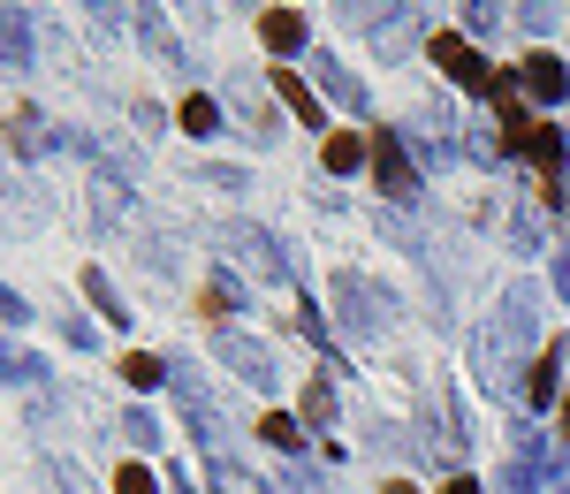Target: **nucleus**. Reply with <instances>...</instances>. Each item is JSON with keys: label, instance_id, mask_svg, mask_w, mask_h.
<instances>
[{"label": "nucleus", "instance_id": "obj_1", "mask_svg": "<svg viewBox=\"0 0 570 494\" xmlns=\"http://www.w3.org/2000/svg\"><path fill=\"white\" fill-rule=\"evenodd\" d=\"M427 46H433V61H441V69H449V77H456V84H464V92H472V99H495V107H502V99H510V77H502V69H495V61H479V54H472V38H464V31H433Z\"/></svg>", "mask_w": 570, "mask_h": 494}, {"label": "nucleus", "instance_id": "obj_2", "mask_svg": "<svg viewBox=\"0 0 570 494\" xmlns=\"http://www.w3.org/2000/svg\"><path fill=\"white\" fill-rule=\"evenodd\" d=\"M495 122H502V153L533 161V167H540V183L556 190V167H563V145H556V130H548V122H533L517 99H502V107H495Z\"/></svg>", "mask_w": 570, "mask_h": 494}, {"label": "nucleus", "instance_id": "obj_3", "mask_svg": "<svg viewBox=\"0 0 570 494\" xmlns=\"http://www.w3.org/2000/svg\"><path fill=\"white\" fill-rule=\"evenodd\" d=\"M517 84H525L533 99H563V92H570V69L556 61V54H525V61H517Z\"/></svg>", "mask_w": 570, "mask_h": 494}, {"label": "nucleus", "instance_id": "obj_4", "mask_svg": "<svg viewBox=\"0 0 570 494\" xmlns=\"http://www.w3.org/2000/svg\"><path fill=\"white\" fill-rule=\"evenodd\" d=\"M373 161V138L365 130H327V145H319V167L327 175H350V167Z\"/></svg>", "mask_w": 570, "mask_h": 494}, {"label": "nucleus", "instance_id": "obj_5", "mask_svg": "<svg viewBox=\"0 0 570 494\" xmlns=\"http://www.w3.org/2000/svg\"><path fill=\"white\" fill-rule=\"evenodd\" d=\"M373 167H381V190H388V198H411V190H419L411 161H404V153H396L388 138H373Z\"/></svg>", "mask_w": 570, "mask_h": 494}, {"label": "nucleus", "instance_id": "obj_6", "mask_svg": "<svg viewBox=\"0 0 570 494\" xmlns=\"http://www.w3.org/2000/svg\"><path fill=\"white\" fill-rule=\"evenodd\" d=\"M259 38H267L275 54L304 46V15H296V8H267V15H259Z\"/></svg>", "mask_w": 570, "mask_h": 494}, {"label": "nucleus", "instance_id": "obj_7", "mask_svg": "<svg viewBox=\"0 0 570 494\" xmlns=\"http://www.w3.org/2000/svg\"><path fill=\"white\" fill-rule=\"evenodd\" d=\"M275 92H282V107L296 115V122H304V130H319V99H312V92H304L289 69H275Z\"/></svg>", "mask_w": 570, "mask_h": 494}, {"label": "nucleus", "instance_id": "obj_8", "mask_svg": "<svg viewBox=\"0 0 570 494\" xmlns=\"http://www.w3.org/2000/svg\"><path fill=\"white\" fill-rule=\"evenodd\" d=\"M259 442H275V449H296V419H289V411H267V419H259Z\"/></svg>", "mask_w": 570, "mask_h": 494}, {"label": "nucleus", "instance_id": "obj_9", "mask_svg": "<svg viewBox=\"0 0 570 494\" xmlns=\"http://www.w3.org/2000/svg\"><path fill=\"white\" fill-rule=\"evenodd\" d=\"M123 380H130V388H160V357H123Z\"/></svg>", "mask_w": 570, "mask_h": 494}, {"label": "nucleus", "instance_id": "obj_10", "mask_svg": "<svg viewBox=\"0 0 570 494\" xmlns=\"http://www.w3.org/2000/svg\"><path fill=\"white\" fill-rule=\"evenodd\" d=\"M175 122H183V130H213V99H198V92H190V99L175 107Z\"/></svg>", "mask_w": 570, "mask_h": 494}, {"label": "nucleus", "instance_id": "obj_11", "mask_svg": "<svg viewBox=\"0 0 570 494\" xmlns=\"http://www.w3.org/2000/svg\"><path fill=\"white\" fill-rule=\"evenodd\" d=\"M525 396H533V403H556V357L533 365V388H525Z\"/></svg>", "mask_w": 570, "mask_h": 494}, {"label": "nucleus", "instance_id": "obj_12", "mask_svg": "<svg viewBox=\"0 0 570 494\" xmlns=\"http://www.w3.org/2000/svg\"><path fill=\"white\" fill-rule=\"evenodd\" d=\"M115 494H152V472H144V464H123V472H115Z\"/></svg>", "mask_w": 570, "mask_h": 494}, {"label": "nucleus", "instance_id": "obj_13", "mask_svg": "<svg viewBox=\"0 0 570 494\" xmlns=\"http://www.w3.org/2000/svg\"><path fill=\"white\" fill-rule=\"evenodd\" d=\"M441 494H479V487H472V480H449V487H441Z\"/></svg>", "mask_w": 570, "mask_h": 494}, {"label": "nucleus", "instance_id": "obj_14", "mask_svg": "<svg viewBox=\"0 0 570 494\" xmlns=\"http://www.w3.org/2000/svg\"><path fill=\"white\" fill-rule=\"evenodd\" d=\"M381 494H419V487H411V480H388V487H381Z\"/></svg>", "mask_w": 570, "mask_h": 494}, {"label": "nucleus", "instance_id": "obj_15", "mask_svg": "<svg viewBox=\"0 0 570 494\" xmlns=\"http://www.w3.org/2000/svg\"><path fill=\"white\" fill-rule=\"evenodd\" d=\"M563 442H570V396H563Z\"/></svg>", "mask_w": 570, "mask_h": 494}]
</instances>
